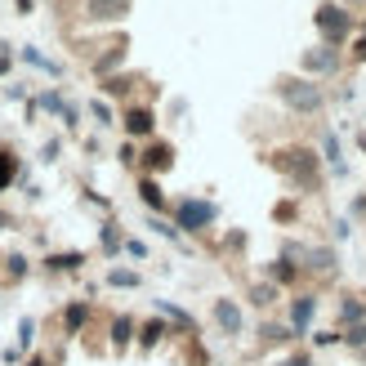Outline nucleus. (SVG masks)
<instances>
[{
    "instance_id": "393cba45",
    "label": "nucleus",
    "mask_w": 366,
    "mask_h": 366,
    "mask_svg": "<svg viewBox=\"0 0 366 366\" xmlns=\"http://www.w3.org/2000/svg\"><path fill=\"white\" fill-rule=\"evenodd\" d=\"M5 268H9V277H27V259H23V254H9Z\"/></svg>"
},
{
    "instance_id": "9d476101",
    "label": "nucleus",
    "mask_w": 366,
    "mask_h": 366,
    "mask_svg": "<svg viewBox=\"0 0 366 366\" xmlns=\"http://www.w3.org/2000/svg\"><path fill=\"white\" fill-rule=\"evenodd\" d=\"M340 317L349 322V326H362V322H366V304H362L357 295H344V300H340Z\"/></svg>"
},
{
    "instance_id": "bb28decb",
    "label": "nucleus",
    "mask_w": 366,
    "mask_h": 366,
    "mask_svg": "<svg viewBox=\"0 0 366 366\" xmlns=\"http://www.w3.org/2000/svg\"><path fill=\"white\" fill-rule=\"evenodd\" d=\"M31 335H36V322L27 317L23 326H18V344H23V349H27V344H31Z\"/></svg>"
},
{
    "instance_id": "f03ea898",
    "label": "nucleus",
    "mask_w": 366,
    "mask_h": 366,
    "mask_svg": "<svg viewBox=\"0 0 366 366\" xmlns=\"http://www.w3.org/2000/svg\"><path fill=\"white\" fill-rule=\"evenodd\" d=\"M277 94H282V103L290 107V112H300V117H317L322 103H326L322 85H313L308 76H282L277 81Z\"/></svg>"
},
{
    "instance_id": "dca6fc26",
    "label": "nucleus",
    "mask_w": 366,
    "mask_h": 366,
    "mask_svg": "<svg viewBox=\"0 0 366 366\" xmlns=\"http://www.w3.org/2000/svg\"><path fill=\"white\" fill-rule=\"evenodd\" d=\"M322 152H326V161H331V166H335V174H344V166H340V139H335L331 130L322 134Z\"/></svg>"
},
{
    "instance_id": "b1692460",
    "label": "nucleus",
    "mask_w": 366,
    "mask_h": 366,
    "mask_svg": "<svg viewBox=\"0 0 366 366\" xmlns=\"http://www.w3.org/2000/svg\"><path fill=\"white\" fill-rule=\"evenodd\" d=\"M107 282H112V286H139V277H134V272H125V268H112V272H107Z\"/></svg>"
},
{
    "instance_id": "4c0bfd02",
    "label": "nucleus",
    "mask_w": 366,
    "mask_h": 366,
    "mask_svg": "<svg viewBox=\"0 0 366 366\" xmlns=\"http://www.w3.org/2000/svg\"><path fill=\"white\" fill-rule=\"evenodd\" d=\"M5 67H9V59H0V71H5Z\"/></svg>"
},
{
    "instance_id": "c756f323",
    "label": "nucleus",
    "mask_w": 366,
    "mask_h": 366,
    "mask_svg": "<svg viewBox=\"0 0 366 366\" xmlns=\"http://www.w3.org/2000/svg\"><path fill=\"white\" fill-rule=\"evenodd\" d=\"M152 228H157L161 237H170V242H174V237H179V228H170V224H161V219H152Z\"/></svg>"
},
{
    "instance_id": "7c9ffc66",
    "label": "nucleus",
    "mask_w": 366,
    "mask_h": 366,
    "mask_svg": "<svg viewBox=\"0 0 366 366\" xmlns=\"http://www.w3.org/2000/svg\"><path fill=\"white\" fill-rule=\"evenodd\" d=\"M335 340H340L335 331H317V335H313V344H322V349H326V344H335Z\"/></svg>"
},
{
    "instance_id": "a211bd4d",
    "label": "nucleus",
    "mask_w": 366,
    "mask_h": 366,
    "mask_svg": "<svg viewBox=\"0 0 366 366\" xmlns=\"http://www.w3.org/2000/svg\"><path fill=\"white\" fill-rule=\"evenodd\" d=\"M250 300H254V304H259V308H268L272 300H277V286H272V282H259V286H254V290H250Z\"/></svg>"
},
{
    "instance_id": "9b49d317",
    "label": "nucleus",
    "mask_w": 366,
    "mask_h": 366,
    "mask_svg": "<svg viewBox=\"0 0 366 366\" xmlns=\"http://www.w3.org/2000/svg\"><path fill=\"white\" fill-rule=\"evenodd\" d=\"M174 166V148L170 143H152L148 148V170H170Z\"/></svg>"
},
{
    "instance_id": "ddd939ff",
    "label": "nucleus",
    "mask_w": 366,
    "mask_h": 366,
    "mask_svg": "<svg viewBox=\"0 0 366 366\" xmlns=\"http://www.w3.org/2000/svg\"><path fill=\"white\" fill-rule=\"evenodd\" d=\"M130 340H134V322L130 317H117L112 322V344H117V349H125Z\"/></svg>"
},
{
    "instance_id": "412c9836",
    "label": "nucleus",
    "mask_w": 366,
    "mask_h": 366,
    "mask_svg": "<svg viewBox=\"0 0 366 366\" xmlns=\"http://www.w3.org/2000/svg\"><path fill=\"white\" fill-rule=\"evenodd\" d=\"M85 317H89V308H85V304H71V308H67V331H81Z\"/></svg>"
},
{
    "instance_id": "4be33fe9",
    "label": "nucleus",
    "mask_w": 366,
    "mask_h": 366,
    "mask_svg": "<svg viewBox=\"0 0 366 366\" xmlns=\"http://www.w3.org/2000/svg\"><path fill=\"white\" fill-rule=\"evenodd\" d=\"M344 344H349V349H366V322H362V326H349Z\"/></svg>"
},
{
    "instance_id": "aec40b11",
    "label": "nucleus",
    "mask_w": 366,
    "mask_h": 366,
    "mask_svg": "<svg viewBox=\"0 0 366 366\" xmlns=\"http://www.w3.org/2000/svg\"><path fill=\"white\" fill-rule=\"evenodd\" d=\"M161 335H166V326H161V322H148V326H143V335H139V340H143V349H152V344H157Z\"/></svg>"
},
{
    "instance_id": "5701e85b",
    "label": "nucleus",
    "mask_w": 366,
    "mask_h": 366,
    "mask_svg": "<svg viewBox=\"0 0 366 366\" xmlns=\"http://www.w3.org/2000/svg\"><path fill=\"white\" fill-rule=\"evenodd\" d=\"M89 112H94V121H99V125H112V107H107L103 99H94V103H89Z\"/></svg>"
},
{
    "instance_id": "0eeeda50",
    "label": "nucleus",
    "mask_w": 366,
    "mask_h": 366,
    "mask_svg": "<svg viewBox=\"0 0 366 366\" xmlns=\"http://www.w3.org/2000/svg\"><path fill=\"white\" fill-rule=\"evenodd\" d=\"M85 9L94 23H117V18L130 14V0H85Z\"/></svg>"
},
{
    "instance_id": "7ed1b4c3",
    "label": "nucleus",
    "mask_w": 366,
    "mask_h": 366,
    "mask_svg": "<svg viewBox=\"0 0 366 366\" xmlns=\"http://www.w3.org/2000/svg\"><path fill=\"white\" fill-rule=\"evenodd\" d=\"M313 23H317V31H322V45H344V36L353 31V14L344 9V5H335V0H326V5H317V14H313Z\"/></svg>"
},
{
    "instance_id": "c9c22d12",
    "label": "nucleus",
    "mask_w": 366,
    "mask_h": 366,
    "mask_svg": "<svg viewBox=\"0 0 366 366\" xmlns=\"http://www.w3.org/2000/svg\"><path fill=\"white\" fill-rule=\"evenodd\" d=\"M340 5H344V9H349V5H362V0H340Z\"/></svg>"
},
{
    "instance_id": "39448f33",
    "label": "nucleus",
    "mask_w": 366,
    "mask_h": 366,
    "mask_svg": "<svg viewBox=\"0 0 366 366\" xmlns=\"http://www.w3.org/2000/svg\"><path fill=\"white\" fill-rule=\"evenodd\" d=\"M300 67L308 71V76H326V71H335V67H340V49H331V45L304 49V59H300Z\"/></svg>"
},
{
    "instance_id": "1a4fd4ad",
    "label": "nucleus",
    "mask_w": 366,
    "mask_h": 366,
    "mask_svg": "<svg viewBox=\"0 0 366 366\" xmlns=\"http://www.w3.org/2000/svg\"><path fill=\"white\" fill-rule=\"evenodd\" d=\"M214 322L224 326L228 335H237V331H242V308H237L232 300H219V304H214Z\"/></svg>"
},
{
    "instance_id": "a878e982",
    "label": "nucleus",
    "mask_w": 366,
    "mask_h": 366,
    "mask_svg": "<svg viewBox=\"0 0 366 366\" xmlns=\"http://www.w3.org/2000/svg\"><path fill=\"white\" fill-rule=\"evenodd\" d=\"M9 179H14V157H9V152H0V188H5Z\"/></svg>"
},
{
    "instance_id": "473e14b6",
    "label": "nucleus",
    "mask_w": 366,
    "mask_h": 366,
    "mask_svg": "<svg viewBox=\"0 0 366 366\" xmlns=\"http://www.w3.org/2000/svg\"><path fill=\"white\" fill-rule=\"evenodd\" d=\"M286 366H313V357H308V353H295V357H286Z\"/></svg>"
},
{
    "instance_id": "6e6552de",
    "label": "nucleus",
    "mask_w": 366,
    "mask_h": 366,
    "mask_svg": "<svg viewBox=\"0 0 366 366\" xmlns=\"http://www.w3.org/2000/svg\"><path fill=\"white\" fill-rule=\"evenodd\" d=\"M152 125H157V117L148 112V107H130V112H125V134L148 139V134H152Z\"/></svg>"
},
{
    "instance_id": "72a5a7b5",
    "label": "nucleus",
    "mask_w": 366,
    "mask_h": 366,
    "mask_svg": "<svg viewBox=\"0 0 366 366\" xmlns=\"http://www.w3.org/2000/svg\"><path fill=\"white\" fill-rule=\"evenodd\" d=\"M353 59H357V63H366V36H362V41L353 45Z\"/></svg>"
},
{
    "instance_id": "cd10ccee",
    "label": "nucleus",
    "mask_w": 366,
    "mask_h": 366,
    "mask_svg": "<svg viewBox=\"0 0 366 366\" xmlns=\"http://www.w3.org/2000/svg\"><path fill=\"white\" fill-rule=\"evenodd\" d=\"M103 89H107V94H125V89H130V81H125V76H112Z\"/></svg>"
},
{
    "instance_id": "6ab92c4d",
    "label": "nucleus",
    "mask_w": 366,
    "mask_h": 366,
    "mask_svg": "<svg viewBox=\"0 0 366 366\" xmlns=\"http://www.w3.org/2000/svg\"><path fill=\"white\" fill-rule=\"evenodd\" d=\"M76 264H85L81 254H49V268H54V272H59V268H63V272H71Z\"/></svg>"
},
{
    "instance_id": "f8f14e48",
    "label": "nucleus",
    "mask_w": 366,
    "mask_h": 366,
    "mask_svg": "<svg viewBox=\"0 0 366 366\" xmlns=\"http://www.w3.org/2000/svg\"><path fill=\"white\" fill-rule=\"evenodd\" d=\"M308 268H313V272H331L335 268V250L331 246H313V250H308Z\"/></svg>"
},
{
    "instance_id": "20e7f679",
    "label": "nucleus",
    "mask_w": 366,
    "mask_h": 366,
    "mask_svg": "<svg viewBox=\"0 0 366 366\" xmlns=\"http://www.w3.org/2000/svg\"><path fill=\"white\" fill-rule=\"evenodd\" d=\"M214 224V206L210 201H183L179 206V228H188V232H201V228H210Z\"/></svg>"
},
{
    "instance_id": "423d86ee",
    "label": "nucleus",
    "mask_w": 366,
    "mask_h": 366,
    "mask_svg": "<svg viewBox=\"0 0 366 366\" xmlns=\"http://www.w3.org/2000/svg\"><path fill=\"white\" fill-rule=\"evenodd\" d=\"M313 317H317V295H300L290 304V335H304Z\"/></svg>"
},
{
    "instance_id": "f704fd0d",
    "label": "nucleus",
    "mask_w": 366,
    "mask_h": 366,
    "mask_svg": "<svg viewBox=\"0 0 366 366\" xmlns=\"http://www.w3.org/2000/svg\"><path fill=\"white\" fill-rule=\"evenodd\" d=\"M5 228H14V219H9L5 210H0V232H5Z\"/></svg>"
},
{
    "instance_id": "f3484780",
    "label": "nucleus",
    "mask_w": 366,
    "mask_h": 366,
    "mask_svg": "<svg viewBox=\"0 0 366 366\" xmlns=\"http://www.w3.org/2000/svg\"><path fill=\"white\" fill-rule=\"evenodd\" d=\"M268 277H272V286H277V282H295V264H290V259H277V264L268 268Z\"/></svg>"
},
{
    "instance_id": "c85d7f7f",
    "label": "nucleus",
    "mask_w": 366,
    "mask_h": 366,
    "mask_svg": "<svg viewBox=\"0 0 366 366\" xmlns=\"http://www.w3.org/2000/svg\"><path fill=\"white\" fill-rule=\"evenodd\" d=\"M264 340H268V344H282V340H290V335L282 331V326H264Z\"/></svg>"
},
{
    "instance_id": "f257e3e1",
    "label": "nucleus",
    "mask_w": 366,
    "mask_h": 366,
    "mask_svg": "<svg viewBox=\"0 0 366 366\" xmlns=\"http://www.w3.org/2000/svg\"><path fill=\"white\" fill-rule=\"evenodd\" d=\"M282 174H290L304 192H322V161L308 152V148H286V152H272L268 157Z\"/></svg>"
},
{
    "instance_id": "2f4dec72",
    "label": "nucleus",
    "mask_w": 366,
    "mask_h": 366,
    "mask_svg": "<svg viewBox=\"0 0 366 366\" xmlns=\"http://www.w3.org/2000/svg\"><path fill=\"white\" fill-rule=\"evenodd\" d=\"M117 242H121L117 228H103V246H107V250H117Z\"/></svg>"
},
{
    "instance_id": "4468645a",
    "label": "nucleus",
    "mask_w": 366,
    "mask_h": 366,
    "mask_svg": "<svg viewBox=\"0 0 366 366\" xmlns=\"http://www.w3.org/2000/svg\"><path fill=\"white\" fill-rule=\"evenodd\" d=\"M121 59H125V45H112V49L103 54V59H94V71H99V76H107V71H112Z\"/></svg>"
},
{
    "instance_id": "e433bc0d",
    "label": "nucleus",
    "mask_w": 366,
    "mask_h": 366,
    "mask_svg": "<svg viewBox=\"0 0 366 366\" xmlns=\"http://www.w3.org/2000/svg\"><path fill=\"white\" fill-rule=\"evenodd\" d=\"M357 143H362V152H366V130H362V134H357Z\"/></svg>"
},
{
    "instance_id": "2eb2a0df",
    "label": "nucleus",
    "mask_w": 366,
    "mask_h": 366,
    "mask_svg": "<svg viewBox=\"0 0 366 366\" xmlns=\"http://www.w3.org/2000/svg\"><path fill=\"white\" fill-rule=\"evenodd\" d=\"M139 192H143V201H148L152 210H161V206H166V192L157 188V179H143V183H139Z\"/></svg>"
}]
</instances>
